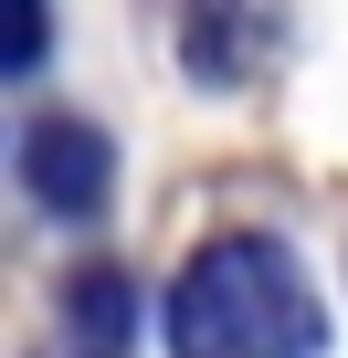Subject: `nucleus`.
<instances>
[{
    "instance_id": "f257e3e1",
    "label": "nucleus",
    "mask_w": 348,
    "mask_h": 358,
    "mask_svg": "<svg viewBox=\"0 0 348 358\" xmlns=\"http://www.w3.org/2000/svg\"><path fill=\"white\" fill-rule=\"evenodd\" d=\"M316 295L295 274L285 243L264 232H232V243H201L190 274L169 285V348L180 358H316Z\"/></svg>"
},
{
    "instance_id": "f03ea898",
    "label": "nucleus",
    "mask_w": 348,
    "mask_h": 358,
    "mask_svg": "<svg viewBox=\"0 0 348 358\" xmlns=\"http://www.w3.org/2000/svg\"><path fill=\"white\" fill-rule=\"evenodd\" d=\"M22 179H32L43 211L85 222V211H106V137H95L85 116H43V127L22 137Z\"/></svg>"
},
{
    "instance_id": "7ed1b4c3",
    "label": "nucleus",
    "mask_w": 348,
    "mask_h": 358,
    "mask_svg": "<svg viewBox=\"0 0 348 358\" xmlns=\"http://www.w3.org/2000/svg\"><path fill=\"white\" fill-rule=\"evenodd\" d=\"M64 316H74V337H95V348H116V337H127V316H137V295H127V274H116V264H95V274H74V295H64Z\"/></svg>"
},
{
    "instance_id": "20e7f679",
    "label": "nucleus",
    "mask_w": 348,
    "mask_h": 358,
    "mask_svg": "<svg viewBox=\"0 0 348 358\" xmlns=\"http://www.w3.org/2000/svg\"><path fill=\"white\" fill-rule=\"evenodd\" d=\"M43 43H53V22L32 11V0H0V74H22V64H43Z\"/></svg>"
}]
</instances>
